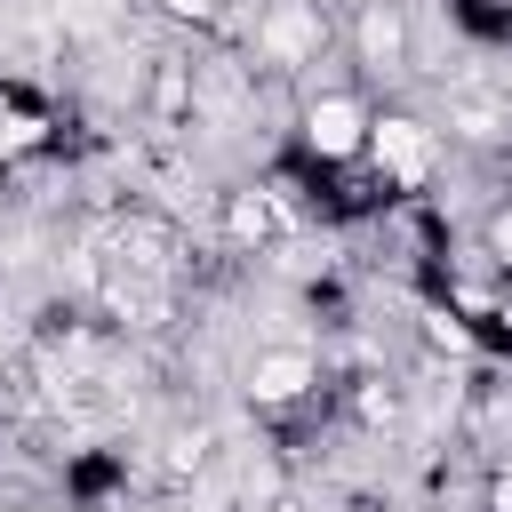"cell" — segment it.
Listing matches in <instances>:
<instances>
[{"label":"cell","mask_w":512,"mask_h":512,"mask_svg":"<svg viewBox=\"0 0 512 512\" xmlns=\"http://www.w3.org/2000/svg\"><path fill=\"white\" fill-rule=\"evenodd\" d=\"M368 120H376V96L360 88V80H344V72H312V80H296V168H312V176H344V168H360V152H368Z\"/></svg>","instance_id":"obj_2"},{"label":"cell","mask_w":512,"mask_h":512,"mask_svg":"<svg viewBox=\"0 0 512 512\" xmlns=\"http://www.w3.org/2000/svg\"><path fill=\"white\" fill-rule=\"evenodd\" d=\"M0 512H24V504H0Z\"/></svg>","instance_id":"obj_14"},{"label":"cell","mask_w":512,"mask_h":512,"mask_svg":"<svg viewBox=\"0 0 512 512\" xmlns=\"http://www.w3.org/2000/svg\"><path fill=\"white\" fill-rule=\"evenodd\" d=\"M200 464H208V424H192V432H176V440H168V472H176V480H184V472H200Z\"/></svg>","instance_id":"obj_12"},{"label":"cell","mask_w":512,"mask_h":512,"mask_svg":"<svg viewBox=\"0 0 512 512\" xmlns=\"http://www.w3.org/2000/svg\"><path fill=\"white\" fill-rule=\"evenodd\" d=\"M352 416H360V424H400V392H392L384 376H360V392H352Z\"/></svg>","instance_id":"obj_10"},{"label":"cell","mask_w":512,"mask_h":512,"mask_svg":"<svg viewBox=\"0 0 512 512\" xmlns=\"http://www.w3.org/2000/svg\"><path fill=\"white\" fill-rule=\"evenodd\" d=\"M152 8H160V16H168V24H192V32H216V24H224V8H232V0H152Z\"/></svg>","instance_id":"obj_11"},{"label":"cell","mask_w":512,"mask_h":512,"mask_svg":"<svg viewBox=\"0 0 512 512\" xmlns=\"http://www.w3.org/2000/svg\"><path fill=\"white\" fill-rule=\"evenodd\" d=\"M480 256H488V264L512 280V192H504V200L480 216Z\"/></svg>","instance_id":"obj_9"},{"label":"cell","mask_w":512,"mask_h":512,"mask_svg":"<svg viewBox=\"0 0 512 512\" xmlns=\"http://www.w3.org/2000/svg\"><path fill=\"white\" fill-rule=\"evenodd\" d=\"M432 128H448V144H464V152H512V96L504 88H480V80H456L440 96V120Z\"/></svg>","instance_id":"obj_6"},{"label":"cell","mask_w":512,"mask_h":512,"mask_svg":"<svg viewBox=\"0 0 512 512\" xmlns=\"http://www.w3.org/2000/svg\"><path fill=\"white\" fill-rule=\"evenodd\" d=\"M248 72L264 80H312L328 56H336V16L328 0H248V8H224L216 24Z\"/></svg>","instance_id":"obj_1"},{"label":"cell","mask_w":512,"mask_h":512,"mask_svg":"<svg viewBox=\"0 0 512 512\" xmlns=\"http://www.w3.org/2000/svg\"><path fill=\"white\" fill-rule=\"evenodd\" d=\"M352 64H360V88H400L416 72V8L408 0H360L352 8Z\"/></svg>","instance_id":"obj_4"},{"label":"cell","mask_w":512,"mask_h":512,"mask_svg":"<svg viewBox=\"0 0 512 512\" xmlns=\"http://www.w3.org/2000/svg\"><path fill=\"white\" fill-rule=\"evenodd\" d=\"M360 168L376 176L384 200H424V192L440 184V168H448V144H440V128H432L424 112H408V104H376Z\"/></svg>","instance_id":"obj_3"},{"label":"cell","mask_w":512,"mask_h":512,"mask_svg":"<svg viewBox=\"0 0 512 512\" xmlns=\"http://www.w3.org/2000/svg\"><path fill=\"white\" fill-rule=\"evenodd\" d=\"M480 504H488V512H512V464L488 472V496H480Z\"/></svg>","instance_id":"obj_13"},{"label":"cell","mask_w":512,"mask_h":512,"mask_svg":"<svg viewBox=\"0 0 512 512\" xmlns=\"http://www.w3.org/2000/svg\"><path fill=\"white\" fill-rule=\"evenodd\" d=\"M48 144H56V120L8 88V96H0V160H32V152H48Z\"/></svg>","instance_id":"obj_8"},{"label":"cell","mask_w":512,"mask_h":512,"mask_svg":"<svg viewBox=\"0 0 512 512\" xmlns=\"http://www.w3.org/2000/svg\"><path fill=\"white\" fill-rule=\"evenodd\" d=\"M224 232H232L240 248H264L272 232H288V216L272 208L264 184H240V192H224Z\"/></svg>","instance_id":"obj_7"},{"label":"cell","mask_w":512,"mask_h":512,"mask_svg":"<svg viewBox=\"0 0 512 512\" xmlns=\"http://www.w3.org/2000/svg\"><path fill=\"white\" fill-rule=\"evenodd\" d=\"M240 392H248L256 416H288V408L320 400V352L304 336H272L240 360Z\"/></svg>","instance_id":"obj_5"}]
</instances>
